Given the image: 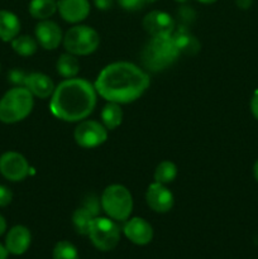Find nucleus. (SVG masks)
Listing matches in <instances>:
<instances>
[{
  "label": "nucleus",
  "mask_w": 258,
  "mask_h": 259,
  "mask_svg": "<svg viewBox=\"0 0 258 259\" xmlns=\"http://www.w3.org/2000/svg\"><path fill=\"white\" fill-rule=\"evenodd\" d=\"M253 175H254L255 181L258 182V159H257V161H255L254 166H253Z\"/></svg>",
  "instance_id": "c9c22d12"
},
{
  "label": "nucleus",
  "mask_w": 258,
  "mask_h": 259,
  "mask_svg": "<svg viewBox=\"0 0 258 259\" xmlns=\"http://www.w3.org/2000/svg\"><path fill=\"white\" fill-rule=\"evenodd\" d=\"M35 38L37 42L42 46L45 50H56L63 40L62 30L57 23L50 19L40 20L35 25Z\"/></svg>",
  "instance_id": "f8f14e48"
},
{
  "label": "nucleus",
  "mask_w": 258,
  "mask_h": 259,
  "mask_svg": "<svg viewBox=\"0 0 258 259\" xmlns=\"http://www.w3.org/2000/svg\"><path fill=\"white\" fill-rule=\"evenodd\" d=\"M179 17L181 18L182 22L190 23L194 20L195 18V12L190 7H182L181 9L179 10Z\"/></svg>",
  "instance_id": "c756f323"
},
{
  "label": "nucleus",
  "mask_w": 258,
  "mask_h": 259,
  "mask_svg": "<svg viewBox=\"0 0 258 259\" xmlns=\"http://www.w3.org/2000/svg\"><path fill=\"white\" fill-rule=\"evenodd\" d=\"M119 5L129 12H137L149 4L148 0H118Z\"/></svg>",
  "instance_id": "a878e982"
},
{
  "label": "nucleus",
  "mask_w": 258,
  "mask_h": 259,
  "mask_svg": "<svg viewBox=\"0 0 258 259\" xmlns=\"http://www.w3.org/2000/svg\"><path fill=\"white\" fill-rule=\"evenodd\" d=\"M146 200L148 206L156 212H167L174 206V195L159 182L149 185L146 192Z\"/></svg>",
  "instance_id": "9b49d317"
},
{
  "label": "nucleus",
  "mask_w": 258,
  "mask_h": 259,
  "mask_svg": "<svg viewBox=\"0 0 258 259\" xmlns=\"http://www.w3.org/2000/svg\"><path fill=\"white\" fill-rule=\"evenodd\" d=\"M143 28L151 37H167L174 33L175 20L168 13L153 10L143 18Z\"/></svg>",
  "instance_id": "9d476101"
},
{
  "label": "nucleus",
  "mask_w": 258,
  "mask_h": 259,
  "mask_svg": "<svg viewBox=\"0 0 258 259\" xmlns=\"http://www.w3.org/2000/svg\"><path fill=\"white\" fill-rule=\"evenodd\" d=\"M34 100L25 86L10 89L0 99V121L14 124L27 118L32 111Z\"/></svg>",
  "instance_id": "20e7f679"
},
{
  "label": "nucleus",
  "mask_w": 258,
  "mask_h": 259,
  "mask_svg": "<svg viewBox=\"0 0 258 259\" xmlns=\"http://www.w3.org/2000/svg\"><path fill=\"white\" fill-rule=\"evenodd\" d=\"M8 254H9V252H8V249L5 248V245L0 244V259H7Z\"/></svg>",
  "instance_id": "f704fd0d"
},
{
  "label": "nucleus",
  "mask_w": 258,
  "mask_h": 259,
  "mask_svg": "<svg viewBox=\"0 0 258 259\" xmlns=\"http://www.w3.org/2000/svg\"><path fill=\"white\" fill-rule=\"evenodd\" d=\"M253 0H235V4H237L238 8L240 9H249L250 5H252Z\"/></svg>",
  "instance_id": "473e14b6"
},
{
  "label": "nucleus",
  "mask_w": 258,
  "mask_h": 259,
  "mask_svg": "<svg viewBox=\"0 0 258 259\" xmlns=\"http://www.w3.org/2000/svg\"><path fill=\"white\" fill-rule=\"evenodd\" d=\"M13 200V194L9 187L0 185V207L9 205Z\"/></svg>",
  "instance_id": "c85d7f7f"
},
{
  "label": "nucleus",
  "mask_w": 258,
  "mask_h": 259,
  "mask_svg": "<svg viewBox=\"0 0 258 259\" xmlns=\"http://www.w3.org/2000/svg\"><path fill=\"white\" fill-rule=\"evenodd\" d=\"M53 259H78L77 249L70 242H58L53 249Z\"/></svg>",
  "instance_id": "393cba45"
},
{
  "label": "nucleus",
  "mask_w": 258,
  "mask_h": 259,
  "mask_svg": "<svg viewBox=\"0 0 258 259\" xmlns=\"http://www.w3.org/2000/svg\"><path fill=\"white\" fill-rule=\"evenodd\" d=\"M176 2H177V3H186L187 0H176Z\"/></svg>",
  "instance_id": "4c0bfd02"
},
{
  "label": "nucleus",
  "mask_w": 258,
  "mask_h": 259,
  "mask_svg": "<svg viewBox=\"0 0 258 259\" xmlns=\"http://www.w3.org/2000/svg\"><path fill=\"white\" fill-rule=\"evenodd\" d=\"M57 72L65 78L76 77V75L80 71V62L76 58L75 55L71 53H63L60 56L57 61Z\"/></svg>",
  "instance_id": "412c9836"
},
{
  "label": "nucleus",
  "mask_w": 258,
  "mask_h": 259,
  "mask_svg": "<svg viewBox=\"0 0 258 259\" xmlns=\"http://www.w3.org/2000/svg\"><path fill=\"white\" fill-rule=\"evenodd\" d=\"M95 218V215L89 211L85 206H81L77 210H75L72 215V223L76 232L81 235H89V230H90L93 220Z\"/></svg>",
  "instance_id": "4be33fe9"
},
{
  "label": "nucleus",
  "mask_w": 258,
  "mask_h": 259,
  "mask_svg": "<svg viewBox=\"0 0 258 259\" xmlns=\"http://www.w3.org/2000/svg\"><path fill=\"white\" fill-rule=\"evenodd\" d=\"M29 163L18 152H5L0 157V174L13 182L23 181L29 175Z\"/></svg>",
  "instance_id": "1a4fd4ad"
},
{
  "label": "nucleus",
  "mask_w": 258,
  "mask_h": 259,
  "mask_svg": "<svg viewBox=\"0 0 258 259\" xmlns=\"http://www.w3.org/2000/svg\"><path fill=\"white\" fill-rule=\"evenodd\" d=\"M24 86L32 93L33 96L39 99H47L52 96L56 86L50 76L40 72H33L27 75Z\"/></svg>",
  "instance_id": "dca6fc26"
},
{
  "label": "nucleus",
  "mask_w": 258,
  "mask_h": 259,
  "mask_svg": "<svg viewBox=\"0 0 258 259\" xmlns=\"http://www.w3.org/2000/svg\"><path fill=\"white\" fill-rule=\"evenodd\" d=\"M250 111H252V115L258 120V90L253 94L250 99Z\"/></svg>",
  "instance_id": "2f4dec72"
},
{
  "label": "nucleus",
  "mask_w": 258,
  "mask_h": 259,
  "mask_svg": "<svg viewBox=\"0 0 258 259\" xmlns=\"http://www.w3.org/2000/svg\"><path fill=\"white\" fill-rule=\"evenodd\" d=\"M95 86L83 78H66L53 91L50 109L63 121H81L88 118L96 105Z\"/></svg>",
  "instance_id": "f03ea898"
},
{
  "label": "nucleus",
  "mask_w": 258,
  "mask_h": 259,
  "mask_svg": "<svg viewBox=\"0 0 258 259\" xmlns=\"http://www.w3.org/2000/svg\"><path fill=\"white\" fill-rule=\"evenodd\" d=\"M94 4L100 10H109L113 8L114 0H94Z\"/></svg>",
  "instance_id": "7c9ffc66"
},
{
  "label": "nucleus",
  "mask_w": 258,
  "mask_h": 259,
  "mask_svg": "<svg viewBox=\"0 0 258 259\" xmlns=\"http://www.w3.org/2000/svg\"><path fill=\"white\" fill-rule=\"evenodd\" d=\"M99 45L100 37L98 32L89 25H75L63 35V46L71 55H91L98 50Z\"/></svg>",
  "instance_id": "423d86ee"
},
{
  "label": "nucleus",
  "mask_w": 258,
  "mask_h": 259,
  "mask_svg": "<svg viewBox=\"0 0 258 259\" xmlns=\"http://www.w3.org/2000/svg\"><path fill=\"white\" fill-rule=\"evenodd\" d=\"M57 4L61 17L68 23H80L90 14L89 0H60Z\"/></svg>",
  "instance_id": "ddd939ff"
},
{
  "label": "nucleus",
  "mask_w": 258,
  "mask_h": 259,
  "mask_svg": "<svg viewBox=\"0 0 258 259\" xmlns=\"http://www.w3.org/2000/svg\"><path fill=\"white\" fill-rule=\"evenodd\" d=\"M124 234L137 245H146L153 238V229L151 224L142 218H133L124 225Z\"/></svg>",
  "instance_id": "4468645a"
},
{
  "label": "nucleus",
  "mask_w": 258,
  "mask_h": 259,
  "mask_svg": "<svg viewBox=\"0 0 258 259\" xmlns=\"http://www.w3.org/2000/svg\"><path fill=\"white\" fill-rule=\"evenodd\" d=\"M101 120L108 131L118 128L123 121V110L120 108V104L109 101L101 111Z\"/></svg>",
  "instance_id": "6ab92c4d"
},
{
  "label": "nucleus",
  "mask_w": 258,
  "mask_h": 259,
  "mask_svg": "<svg viewBox=\"0 0 258 259\" xmlns=\"http://www.w3.org/2000/svg\"><path fill=\"white\" fill-rule=\"evenodd\" d=\"M94 86L106 101L129 104L141 98L148 89L149 76L134 63L120 61L104 67Z\"/></svg>",
  "instance_id": "f257e3e1"
},
{
  "label": "nucleus",
  "mask_w": 258,
  "mask_h": 259,
  "mask_svg": "<svg viewBox=\"0 0 258 259\" xmlns=\"http://www.w3.org/2000/svg\"><path fill=\"white\" fill-rule=\"evenodd\" d=\"M89 237L94 247L103 252H108L118 245L120 240V230L110 218L96 217L89 230Z\"/></svg>",
  "instance_id": "0eeeda50"
},
{
  "label": "nucleus",
  "mask_w": 258,
  "mask_h": 259,
  "mask_svg": "<svg viewBox=\"0 0 258 259\" xmlns=\"http://www.w3.org/2000/svg\"><path fill=\"white\" fill-rule=\"evenodd\" d=\"M197 2L202 3V4H212V3H215L217 0H197Z\"/></svg>",
  "instance_id": "e433bc0d"
},
{
  "label": "nucleus",
  "mask_w": 258,
  "mask_h": 259,
  "mask_svg": "<svg viewBox=\"0 0 258 259\" xmlns=\"http://www.w3.org/2000/svg\"><path fill=\"white\" fill-rule=\"evenodd\" d=\"M180 56L171 35L152 37L142 51V62L147 70L159 72L166 70Z\"/></svg>",
  "instance_id": "7ed1b4c3"
},
{
  "label": "nucleus",
  "mask_w": 258,
  "mask_h": 259,
  "mask_svg": "<svg viewBox=\"0 0 258 259\" xmlns=\"http://www.w3.org/2000/svg\"><path fill=\"white\" fill-rule=\"evenodd\" d=\"M32 240V235L28 228L23 225H15L8 233L5 238V248L14 255H20L28 250Z\"/></svg>",
  "instance_id": "2eb2a0df"
},
{
  "label": "nucleus",
  "mask_w": 258,
  "mask_h": 259,
  "mask_svg": "<svg viewBox=\"0 0 258 259\" xmlns=\"http://www.w3.org/2000/svg\"><path fill=\"white\" fill-rule=\"evenodd\" d=\"M82 206H85L89 211L93 212L95 217H99V212L101 209V201L95 196V195H89L83 201Z\"/></svg>",
  "instance_id": "bb28decb"
},
{
  "label": "nucleus",
  "mask_w": 258,
  "mask_h": 259,
  "mask_svg": "<svg viewBox=\"0 0 258 259\" xmlns=\"http://www.w3.org/2000/svg\"><path fill=\"white\" fill-rule=\"evenodd\" d=\"M5 230H7V222H5L4 218L0 215V237H2L3 234L5 233Z\"/></svg>",
  "instance_id": "72a5a7b5"
},
{
  "label": "nucleus",
  "mask_w": 258,
  "mask_h": 259,
  "mask_svg": "<svg viewBox=\"0 0 258 259\" xmlns=\"http://www.w3.org/2000/svg\"><path fill=\"white\" fill-rule=\"evenodd\" d=\"M73 138L82 148H95L105 143L108 139V129L99 121L81 120V123L76 126Z\"/></svg>",
  "instance_id": "6e6552de"
},
{
  "label": "nucleus",
  "mask_w": 258,
  "mask_h": 259,
  "mask_svg": "<svg viewBox=\"0 0 258 259\" xmlns=\"http://www.w3.org/2000/svg\"><path fill=\"white\" fill-rule=\"evenodd\" d=\"M29 14L38 20H46L52 17L58 9L56 0H32L29 3Z\"/></svg>",
  "instance_id": "aec40b11"
},
{
  "label": "nucleus",
  "mask_w": 258,
  "mask_h": 259,
  "mask_svg": "<svg viewBox=\"0 0 258 259\" xmlns=\"http://www.w3.org/2000/svg\"><path fill=\"white\" fill-rule=\"evenodd\" d=\"M12 48L18 55L29 57V56L34 55L37 52L38 43L30 35H18L12 40Z\"/></svg>",
  "instance_id": "5701e85b"
},
{
  "label": "nucleus",
  "mask_w": 258,
  "mask_h": 259,
  "mask_svg": "<svg viewBox=\"0 0 258 259\" xmlns=\"http://www.w3.org/2000/svg\"><path fill=\"white\" fill-rule=\"evenodd\" d=\"M172 38L180 53L195 55L200 51V42L186 27H179V29H175Z\"/></svg>",
  "instance_id": "f3484780"
},
{
  "label": "nucleus",
  "mask_w": 258,
  "mask_h": 259,
  "mask_svg": "<svg viewBox=\"0 0 258 259\" xmlns=\"http://www.w3.org/2000/svg\"><path fill=\"white\" fill-rule=\"evenodd\" d=\"M101 209L110 219L125 222L133 210V197L131 191L121 185H110L101 195Z\"/></svg>",
  "instance_id": "39448f33"
},
{
  "label": "nucleus",
  "mask_w": 258,
  "mask_h": 259,
  "mask_svg": "<svg viewBox=\"0 0 258 259\" xmlns=\"http://www.w3.org/2000/svg\"><path fill=\"white\" fill-rule=\"evenodd\" d=\"M19 30V18L12 12L0 10V39L4 42H12L15 37H18Z\"/></svg>",
  "instance_id": "a211bd4d"
},
{
  "label": "nucleus",
  "mask_w": 258,
  "mask_h": 259,
  "mask_svg": "<svg viewBox=\"0 0 258 259\" xmlns=\"http://www.w3.org/2000/svg\"><path fill=\"white\" fill-rule=\"evenodd\" d=\"M177 176V167L174 162L163 161L157 166L154 171V180L159 184L167 185L174 181Z\"/></svg>",
  "instance_id": "b1692460"
},
{
  "label": "nucleus",
  "mask_w": 258,
  "mask_h": 259,
  "mask_svg": "<svg viewBox=\"0 0 258 259\" xmlns=\"http://www.w3.org/2000/svg\"><path fill=\"white\" fill-rule=\"evenodd\" d=\"M25 78H27V75H25L23 71L18 70V68L12 70L9 72V81L12 83H15V85H19V86L24 85Z\"/></svg>",
  "instance_id": "cd10ccee"
}]
</instances>
